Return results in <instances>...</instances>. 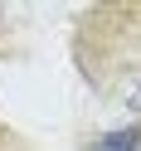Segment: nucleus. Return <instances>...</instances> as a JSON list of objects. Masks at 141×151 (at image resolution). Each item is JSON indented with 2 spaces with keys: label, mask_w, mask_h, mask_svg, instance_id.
Returning <instances> with one entry per match:
<instances>
[{
  "label": "nucleus",
  "mask_w": 141,
  "mask_h": 151,
  "mask_svg": "<svg viewBox=\"0 0 141 151\" xmlns=\"http://www.w3.org/2000/svg\"><path fill=\"white\" fill-rule=\"evenodd\" d=\"M141 146V137H136V127H122V132H112V137H102V141H92L88 151H136Z\"/></svg>",
  "instance_id": "f257e3e1"
}]
</instances>
